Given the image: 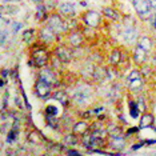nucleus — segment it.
Masks as SVG:
<instances>
[{"mask_svg": "<svg viewBox=\"0 0 156 156\" xmlns=\"http://www.w3.org/2000/svg\"><path fill=\"white\" fill-rule=\"evenodd\" d=\"M48 24L49 27L52 28V30L55 31L56 34L59 35H63V34H66L67 31H68V26H67V19L64 16H62L58 11H52V12H49V15H48V19H47V22H45Z\"/></svg>", "mask_w": 156, "mask_h": 156, "instance_id": "1", "label": "nucleus"}, {"mask_svg": "<svg viewBox=\"0 0 156 156\" xmlns=\"http://www.w3.org/2000/svg\"><path fill=\"white\" fill-rule=\"evenodd\" d=\"M49 63V54L47 49L44 48H36L31 52L30 55V64L36 67V68H43V67L48 66Z\"/></svg>", "mask_w": 156, "mask_h": 156, "instance_id": "2", "label": "nucleus"}, {"mask_svg": "<svg viewBox=\"0 0 156 156\" xmlns=\"http://www.w3.org/2000/svg\"><path fill=\"white\" fill-rule=\"evenodd\" d=\"M52 92H54V86L37 77L34 86V94L36 95V98L40 100H47L48 98L52 96Z\"/></svg>", "mask_w": 156, "mask_h": 156, "instance_id": "3", "label": "nucleus"}, {"mask_svg": "<svg viewBox=\"0 0 156 156\" xmlns=\"http://www.w3.org/2000/svg\"><path fill=\"white\" fill-rule=\"evenodd\" d=\"M81 22L86 27H91L98 30L99 27L101 26V13H99L98 11H94V9H87L81 13Z\"/></svg>", "mask_w": 156, "mask_h": 156, "instance_id": "4", "label": "nucleus"}, {"mask_svg": "<svg viewBox=\"0 0 156 156\" xmlns=\"http://www.w3.org/2000/svg\"><path fill=\"white\" fill-rule=\"evenodd\" d=\"M37 37H39V41H41L43 44H54L59 39V35L56 34L47 23H44L43 26L40 27V30H39Z\"/></svg>", "mask_w": 156, "mask_h": 156, "instance_id": "5", "label": "nucleus"}, {"mask_svg": "<svg viewBox=\"0 0 156 156\" xmlns=\"http://www.w3.org/2000/svg\"><path fill=\"white\" fill-rule=\"evenodd\" d=\"M64 35H66L67 44L72 48H80L86 43V35L77 30H69Z\"/></svg>", "mask_w": 156, "mask_h": 156, "instance_id": "6", "label": "nucleus"}, {"mask_svg": "<svg viewBox=\"0 0 156 156\" xmlns=\"http://www.w3.org/2000/svg\"><path fill=\"white\" fill-rule=\"evenodd\" d=\"M54 55L58 58L63 64H69L73 59L72 54V47H69L68 44H59L54 48Z\"/></svg>", "mask_w": 156, "mask_h": 156, "instance_id": "7", "label": "nucleus"}, {"mask_svg": "<svg viewBox=\"0 0 156 156\" xmlns=\"http://www.w3.org/2000/svg\"><path fill=\"white\" fill-rule=\"evenodd\" d=\"M133 5L135 9H136V13L140 17H148L151 13L152 5L150 3V0H133Z\"/></svg>", "mask_w": 156, "mask_h": 156, "instance_id": "8", "label": "nucleus"}, {"mask_svg": "<svg viewBox=\"0 0 156 156\" xmlns=\"http://www.w3.org/2000/svg\"><path fill=\"white\" fill-rule=\"evenodd\" d=\"M131 58H132V62H133L135 66L143 67L145 64V62H147V51L141 48L140 45L136 44L133 47V51H132V55H131Z\"/></svg>", "mask_w": 156, "mask_h": 156, "instance_id": "9", "label": "nucleus"}, {"mask_svg": "<svg viewBox=\"0 0 156 156\" xmlns=\"http://www.w3.org/2000/svg\"><path fill=\"white\" fill-rule=\"evenodd\" d=\"M39 77H40L41 80L52 84V86H55V84L58 83V76H56L55 68H52V67H49V66H45V67H43V68H40Z\"/></svg>", "mask_w": 156, "mask_h": 156, "instance_id": "10", "label": "nucleus"}, {"mask_svg": "<svg viewBox=\"0 0 156 156\" xmlns=\"http://www.w3.org/2000/svg\"><path fill=\"white\" fill-rule=\"evenodd\" d=\"M56 11L62 16H64L66 19H73V17L76 16V7L73 5L72 3H68V2L60 3Z\"/></svg>", "mask_w": 156, "mask_h": 156, "instance_id": "11", "label": "nucleus"}, {"mask_svg": "<svg viewBox=\"0 0 156 156\" xmlns=\"http://www.w3.org/2000/svg\"><path fill=\"white\" fill-rule=\"evenodd\" d=\"M107 147L111 148L112 151H123L127 147V140L124 139L123 135H118V136H112L108 139Z\"/></svg>", "mask_w": 156, "mask_h": 156, "instance_id": "12", "label": "nucleus"}, {"mask_svg": "<svg viewBox=\"0 0 156 156\" xmlns=\"http://www.w3.org/2000/svg\"><path fill=\"white\" fill-rule=\"evenodd\" d=\"M72 101H75L76 104H86V103H88V100H90L91 98V92L87 91L86 88H77V90L72 94Z\"/></svg>", "mask_w": 156, "mask_h": 156, "instance_id": "13", "label": "nucleus"}, {"mask_svg": "<svg viewBox=\"0 0 156 156\" xmlns=\"http://www.w3.org/2000/svg\"><path fill=\"white\" fill-rule=\"evenodd\" d=\"M122 35H123L124 41H127V44H129V45H136L137 44L139 36H137L136 28H133V27H126Z\"/></svg>", "mask_w": 156, "mask_h": 156, "instance_id": "14", "label": "nucleus"}, {"mask_svg": "<svg viewBox=\"0 0 156 156\" xmlns=\"http://www.w3.org/2000/svg\"><path fill=\"white\" fill-rule=\"evenodd\" d=\"M122 56H123L122 48H119V47L113 48L111 51V54H109V56H108L109 66L113 67V68H118V67L120 66V63H122Z\"/></svg>", "mask_w": 156, "mask_h": 156, "instance_id": "15", "label": "nucleus"}, {"mask_svg": "<svg viewBox=\"0 0 156 156\" xmlns=\"http://www.w3.org/2000/svg\"><path fill=\"white\" fill-rule=\"evenodd\" d=\"M91 128V126H90V123L86 122V120H79V122H76L75 124H73V127H72V132L77 135L79 137H81L83 135H86L88 131H90Z\"/></svg>", "mask_w": 156, "mask_h": 156, "instance_id": "16", "label": "nucleus"}, {"mask_svg": "<svg viewBox=\"0 0 156 156\" xmlns=\"http://www.w3.org/2000/svg\"><path fill=\"white\" fill-rule=\"evenodd\" d=\"M101 15L109 20H112V22H118V23L122 22V15H120V12L118 9L112 8V7H104L101 11Z\"/></svg>", "mask_w": 156, "mask_h": 156, "instance_id": "17", "label": "nucleus"}, {"mask_svg": "<svg viewBox=\"0 0 156 156\" xmlns=\"http://www.w3.org/2000/svg\"><path fill=\"white\" fill-rule=\"evenodd\" d=\"M27 140H28V143H31L34 145H40V144H43L44 137H43V135L39 132L37 129H32V131H30V132H28Z\"/></svg>", "mask_w": 156, "mask_h": 156, "instance_id": "18", "label": "nucleus"}, {"mask_svg": "<svg viewBox=\"0 0 156 156\" xmlns=\"http://www.w3.org/2000/svg\"><path fill=\"white\" fill-rule=\"evenodd\" d=\"M52 98L55 99V100H58L59 103H62L64 107H67V105L69 104V101H71V98L69 95H67V92L64 91H62V90H58V91H54L52 92Z\"/></svg>", "mask_w": 156, "mask_h": 156, "instance_id": "19", "label": "nucleus"}, {"mask_svg": "<svg viewBox=\"0 0 156 156\" xmlns=\"http://www.w3.org/2000/svg\"><path fill=\"white\" fill-rule=\"evenodd\" d=\"M79 143H81V137L75 135L72 131L63 137V144L67 145V147H75V145H77Z\"/></svg>", "mask_w": 156, "mask_h": 156, "instance_id": "20", "label": "nucleus"}, {"mask_svg": "<svg viewBox=\"0 0 156 156\" xmlns=\"http://www.w3.org/2000/svg\"><path fill=\"white\" fill-rule=\"evenodd\" d=\"M155 122V118L151 112H143L141 113V119H140V123H139V127L140 128H147V127H151Z\"/></svg>", "mask_w": 156, "mask_h": 156, "instance_id": "21", "label": "nucleus"}, {"mask_svg": "<svg viewBox=\"0 0 156 156\" xmlns=\"http://www.w3.org/2000/svg\"><path fill=\"white\" fill-rule=\"evenodd\" d=\"M137 45H140L143 49H145L147 52H150L152 49V45H154V41L150 36L147 35H143V36H139V40H137Z\"/></svg>", "mask_w": 156, "mask_h": 156, "instance_id": "22", "label": "nucleus"}, {"mask_svg": "<svg viewBox=\"0 0 156 156\" xmlns=\"http://www.w3.org/2000/svg\"><path fill=\"white\" fill-rule=\"evenodd\" d=\"M141 88H143V80H141V77H139V79H135V80H131L129 84H128V90L131 92H133V94L140 92Z\"/></svg>", "mask_w": 156, "mask_h": 156, "instance_id": "23", "label": "nucleus"}, {"mask_svg": "<svg viewBox=\"0 0 156 156\" xmlns=\"http://www.w3.org/2000/svg\"><path fill=\"white\" fill-rule=\"evenodd\" d=\"M22 39L24 43H31V41L35 39V30L34 28H28V30H24L22 34Z\"/></svg>", "mask_w": 156, "mask_h": 156, "instance_id": "24", "label": "nucleus"}, {"mask_svg": "<svg viewBox=\"0 0 156 156\" xmlns=\"http://www.w3.org/2000/svg\"><path fill=\"white\" fill-rule=\"evenodd\" d=\"M107 132L108 136L112 137V136H118V135H123V129L116 124H111V126L107 127Z\"/></svg>", "mask_w": 156, "mask_h": 156, "instance_id": "25", "label": "nucleus"}, {"mask_svg": "<svg viewBox=\"0 0 156 156\" xmlns=\"http://www.w3.org/2000/svg\"><path fill=\"white\" fill-rule=\"evenodd\" d=\"M43 4L45 5V8H47L49 12L56 11V9H58V5H59L56 0H44V2H43Z\"/></svg>", "mask_w": 156, "mask_h": 156, "instance_id": "26", "label": "nucleus"}, {"mask_svg": "<svg viewBox=\"0 0 156 156\" xmlns=\"http://www.w3.org/2000/svg\"><path fill=\"white\" fill-rule=\"evenodd\" d=\"M136 109L139 111L140 113H143L147 111V107H145V99L144 98H139L137 99V101H136Z\"/></svg>", "mask_w": 156, "mask_h": 156, "instance_id": "27", "label": "nucleus"}, {"mask_svg": "<svg viewBox=\"0 0 156 156\" xmlns=\"http://www.w3.org/2000/svg\"><path fill=\"white\" fill-rule=\"evenodd\" d=\"M139 77H141L140 69H132V71H131V72L128 73L127 79H128V81H131V80H135V79H139Z\"/></svg>", "mask_w": 156, "mask_h": 156, "instance_id": "28", "label": "nucleus"}, {"mask_svg": "<svg viewBox=\"0 0 156 156\" xmlns=\"http://www.w3.org/2000/svg\"><path fill=\"white\" fill-rule=\"evenodd\" d=\"M150 3H151V5H152V8L156 9V0H150Z\"/></svg>", "mask_w": 156, "mask_h": 156, "instance_id": "29", "label": "nucleus"}, {"mask_svg": "<svg viewBox=\"0 0 156 156\" xmlns=\"http://www.w3.org/2000/svg\"><path fill=\"white\" fill-rule=\"evenodd\" d=\"M31 2H34L35 4H40V3H43L44 0H31Z\"/></svg>", "mask_w": 156, "mask_h": 156, "instance_id": "30", "label": "nucleus"}, {"mask_svg": "<svg viewBox=\"0 0 156 156\" xmlns=\"http://www.w3.org/2000/svg\"><path fill=\"white\" fill-rule=\"evenodd\" d=\"M12 0H3V3H11Z\"/></svg>", "mask_w": 156, "mask_h": 156, "instance_id": "31", "label": "nucleus"}, {"mask_svg": "<svg viewBox=\"0 0 156 156\" xmlns=\"http://www.w3.org/2000/svg\"><path fill=\"white\" fill-rule=\"evenodd\" d=\"M154 27L156 28V16H155V19H154Z\"/></svg>", "mask_w": 156, "mask_h": 156, "instance_id": "32", "label": "nucleus"}]
</instances>
